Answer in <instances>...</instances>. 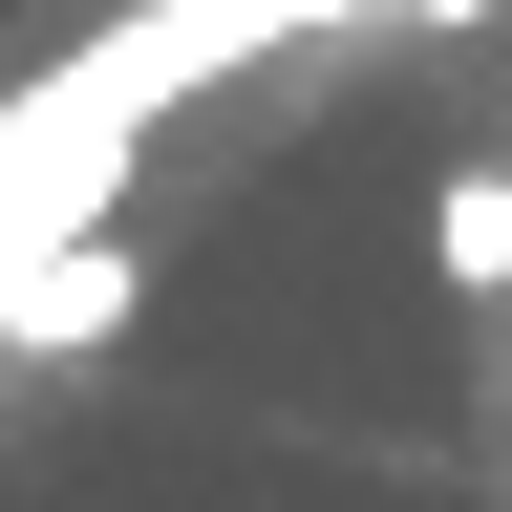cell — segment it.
Wrapping results in <instances>:
<instances>
[{"mask_svg": "<svg viewBox=\"0 0 512 512\" xmlns=\"http://www.w3.org/2000/svg\"><path fill=\"white\" fill-rule=\"evenodd\" d=\"M320 22H448V0H150V22L64 43L43 86L0 107V299H22L64 235H107V192H128V150H150V107H192L214 64L320 43Z\"/></svg>", "mask_w": 512, "mask_h": 512, "instance_id": "1", "label": "cell"}, {"mask_svg": "<svg viewBox=\"0 0 512 512\" xmlns=\"http://www.w3.org/2000/svg\"><path fill=\"white\" fill-rule=\"evenodd\" d=\"M107 320H128V256H107V235H64L43 278L0 299V342H107Z\"/></svg>", "mask_w": 512, "mask_h": 512, "instance_id": "2", "label": "cell"}, {"mask_svg": "<svg viewBox=\"0 0 512 512\" xmlns=\"http://www.w3.org/2000/svg\"><path fill=\"white\" fill-rule=\"evenodd\" d=\"M427 256H448V299H491V278H512V192L448 171V192H427Z\"/></svg>", "mask_w": 512, "mask_h": 512, "instance_id": "3", "label": "cell"}]
</instances>
